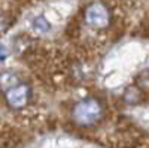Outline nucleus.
<instances>
[{
	"label": "nucleus",
	"instance_id": "nucleus-4",
	"mask_svg": "<svg viewBox=\"0 0 149 148\" xmlns=\"http://www.w3.org/2000/svg\"><path fill=\"white\" fill-rule=\"evenodd\" d=\"M19 84V79L15 73L12 72H2L0 73V88L8 91L10 88H14L15 85Z\"/></svg>",
	"mask_w": 149,
	"mask_h": 148
},
{
	"label": "nucleus",
	"instance_id": "nucleus-6",
	"mask_svg": "<svg viewBox=\"0 0 149 148\" xmlns=\"http://www.w3.org/2000/svg\"><path fill=\"white\" fill-rule=\"evenodd\" d=\"M139 84L140 87L143 88H149V72H143L140 75V79H139Z\"/></svg>",
	"mask_w": 149,
	"mask_h": 148
},
{
	"label": "nucleus",
	"instance_id": "nucleus-3",
	"mask_svg": "<svg viewBox=\"0 0 149 148\" xmlns=\"http://www.w3.org/2000/svg\"><path fill=\"white\" fill-rule=\"evenodd\" d=\"M30 99V88L26 84H18L14 88L6 91V102L10 108L21 109L27 105Z\"/></svg>",
	"mask_w": 149,
	"mask_h": 148
},
{
	"label": "nucleus",
	"instance_id": "nucleus-5",
	"mask_svg": "<svg viewBox=\"0 0 149 148\" xmlns=\"http://www.w3.org/2000/svg\"><path fill=\"white\" fill-rule=\"evenodd\" d=\"M31 27H33L34 32L43 34V33H48L49 30H51V24H49V21H48L43 15H39V17H36V18L33 20Z\"/></svg>",
	"mask_w": 149,
	"mask_h": 148
},
{
	"label": "nucleus",
	"instance_id": "nucleus-1",
	"mask_svg": "<svg viewBox=\"0 0 149 148\" xmlns=\"http://www.w3.org/2000/svg\"><path fill=\"white\" fill-rule=\"evenodd\" d=\"M73 120L79 126H91L100 120L102 117V105L98 103L94 97H86L82 99L73 106L72 111Z\"/></svg>",
	"mask_w": 149,
	"mask_h": 148
},
{
	"label": "nucleus",
	"instance_id": "nucleus-7",
	"mask_svg": "<svg viewBox=\"0 0 149 148\" xmlns=\"http://www.w3.org/2000/svg\"><path fill=\"white\" fill-rule=\"evenodd\" d=\"M8 55V51H6V48L3 45H0V61H3Z\"/></svg>",
	"mask_w": 149,
	"mask_h": 148
},
{
	"label": "nucleus",
	"instance_id": "nucleus-2",
	"mask_svg": "<svg viewBox=\"0 0 149 148\" xmlns=\"http://www.w3.org/2000/svg\"><path fill=\"white\" fill-rule=\"evenodd\" d=\"M85 21L94 29H104L110 22V12L100 2L91 3L85 11Z\"/></svg>",
	"mask_w": 149,
	"mask_h": 148
}]
</instances>
